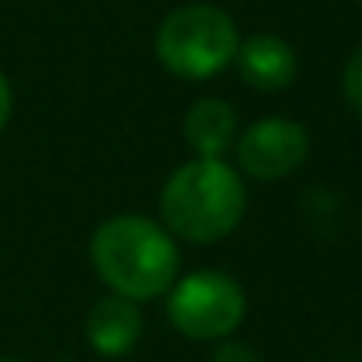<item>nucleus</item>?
I'll use <instances>...</instances> for the list:
<instances>
[{"label": "nucleus", "instance_id": "0eeeda50", "mask_svg": "<svg viewBox=\"0 0 362 362\" xmlns=\"http://www.w3.org/2000/svg\"><path fill=\"white\" fill-rule=\"evenodd\" d=\"M139 337H142V313L139 302L124 295L110 291L86 313V341L100 355H128Z\"/></svg>", "mask_w": 362, "mask_h": 362}, {"label": "nucleus", "instance_id": "20e7f679", "mask_svg": "<svg viewBox=\"0 0 362 362\" xmlns=\"http://www.w3.org/2000/svg\"><path fill=\"white\" fill-rule=\"evenodd\" d=\"M245 291L224 270H192L167 295V316L189 341H228L245 320Z\"/></svg>", "mask_w": 362, "mask_h": 362}, {"label": "nucleus", "instance_id": "f257e3e1", "mask_svg": "<svg viewBox=\"0 0 362 362\" xmlns=\"http://www.w3.org/2000/svg\"><path fill=\"white\" fill-rule=\"evenodd\" d=\"M89 259L100 281L132 302L167 295L181 267L174 235L142 214H117L103 221L89 242Z\"/></svg>", "mask_w": 362, "mask_h": 362}, {"label": "nucleus", "instance_id": "f03ea898", "mask_svg": "<svg viewBox=\"0 0 362 362\" xmlns=\"http://www.w3.org/2000/svg\"><path fill=\"white\" fill-rule=\"evenodd\" d=\"M249 206L242 174L221 156H196L181 163L160 192V224L185 242H221L228 238Z\"/></svg>", "mask_w": 362, "mask_h": 362}, {"label": "nucleus", "instance_id": "f8f14e48", "mask_svg": "<svg viewBox=\"0 0 362 362\" xmlns=\"http://www.w3.org/2000/svg\"><path fill=\"white\" fill-rule=\"evenodd\" d=\"M0 362H22V358H0Z\"/></svg>", "mask_w": 362, "mask_h": 362}, {"label": "nucleus", "instance_id": "1a4fd4ad", "mask_svg": "<svg viewBox=\"0 0 362 362\" xmlns=\"http://www.w3.org/2000/svg\"><path fill=\"white\" fill-rule=\"evenodd\" d=\"M341 89H344V100L348 107L362 117V47L348 57L344 64V75H341Z\"/></svg>", "mask_w": 362, "mask_h": 362}, {"label": "nucleus", "instance_id": "7ed1b4c3", "mask_svg": "<svg viewBox=\"0 0 362 362\" xmlns=\"http://www.w3.org/2000/svg\"><path fill=\"white\" fill-rule=\"evenodd\" d=\"M235 18L217 4H185L156 29V61L185 82L221 75L238 54Z\"/></svg>", "mask_w": 362, "mask_h": 362}, {"label": "nucleus", "instance_id": "423d86ee", "mask_svg": "<svg viewBox=\"0 0 362 362\" xmlns=\"http://www.w3.org/2000/svg\"><path fill=\"white\" fill-rule=\"evenodd\" d=\"M235 64H238L242 82L259 93H281L298 75L295 50L281 36H270V33H259V36H249L245 43H238Z\"/></svg>", "mask_w": 362, "mask_h": 362}, {"label": "nucleus", "instance_id": "6e6552de", "mask_svg": "<svg viewBox=\"0 0 362 362\" xmlns=\"http://www.w3.org/2000/svg\"><path fill=\"white\" fill-rule=\"evenodd\" d=\"M181 132H185V146L196 156H224L238 135V114L228 100L203 96L189 107Z\"/></svg>", "mask_w": 362, "mask_h": 362}, {"label": "nucleus", "instance_id": "9b49d317", "mask_svg": "<svg viewBox=\"0 0 362 362\" xmlns=\"http://www.w3.org/2000/svg\"><path fill=\"white\" fill-rule=\"evenodd\" d=\"M11 86H8V78H4V71H0V132L8 128V121H11Z\"/></svg>", "mask_w": 362, "mask_h": 362}, {"label": "nucleus", "instance_id": "9d476101", "mask_svg": "<svg viewBox=\"0 0 362 362\" xmlns=\"http://www.w3.org/2000/svg\"><path fill=\"white\" fill-rule=\"evenodd\" d=\"M214 362H256V355H252L245 344H238V341H224V344L217 348Z\"/></svg>", "mask_w": 362, "mask_h": 362}, {"label": "nucleus", "instance_id": "39448f33", "mask_svg": "<svg viewBox=\"0 0 362 362\" xmlns=\"http://www.w3.org/2000/svg\"><path fill=\"white\" fill-rule=\"evenodd\" d=\"M309 156V132L291 117H263L238 135V163L249 177L277 181L295 174Z\"/></svg>", "mask_w": 362, "mask_h": 362}]
</instances>
